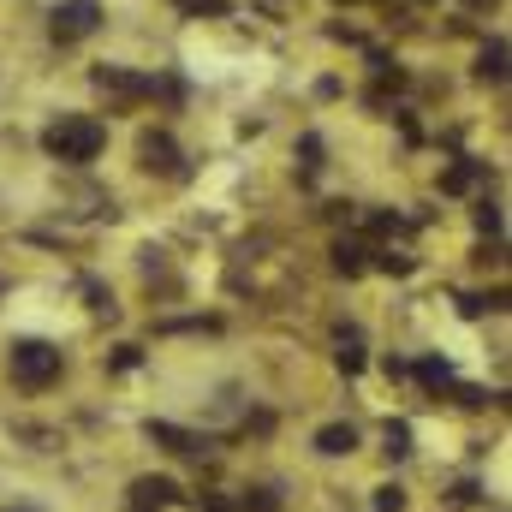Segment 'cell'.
I'll use <instances>...</instances> for the list:
<instances>
[{"label":"cell","mask_w":512,"mask_h":512,"mask_svg":"<svg viewBox=\"0 0 512 512\" xmlns=\"http://www.w3.org/2000/svg\"><path fill=\"white\" fill-rule=\"evenodd\" d=\"M102 143H108V126L90 120V114H60L54 126L42 131V149L54 161H66V167H90L102 155Z\"/></svg>","instance_id":"1"},{"label":"cell","mask_w":512,"mask_h":512,"mask_svg":"<svg viewBox=\"0 0 512 512\" xmlns=\"http://www.w3.org/2000/svg\"><path fill=\"white\" fill-rule=\"evenodd\" d=\"M12 382L24 387V393H42V387L60 382V352L48 346V340H12Z\"/></svg>","instance_id":"2"},{"label":"cell","mask_w":512,"mask_h":512,"mask_svg":"<svg viewBox=\"0 0 512 512\" xmlns=\"http://www.w3.org/2000/svg\"><path fill=\"white\" fill-rule=\"evenodd\" d=\"M90 84H96V96H108V108H137V102L155 96V78L131 72V66H96Z\"/></svg>","instance_id":"3"},{"label":"cell","mask_w":512,"mask_h":512,"mask_svg":"<svg viewBox=\"0 0 512 512\" xmlns=\"http://www.w3.org/2000/svg\"><path fill=\"white\" fill-rule=\"evenodd\" d=\"M96 24H102V6H96V0H60V6L48 12V36H54L60 48L96 36Z\"/></svg>","instance_id":"4"},{"label":"cell","mask_w":512,"mask_h":512,"mask_svg":"<svg viewBox=\"0 0 512 512\" xmlns=\"http://www.w3.org/2000/svg\"><path fill=\"white\" fill-rule=\"evenodd\" d=\"M137 161H143V173H161V179H185L191 173L185 149L173 143V131H143L137 137Z\"/></svg>","instance_id":"5"},{"label":"cell","mask_w":512,"mask_h":512,"mask_svg":"<svg viewBox=\"0 0 512 512\" xmlns=\"http://www.w3.org/2000/svg\"><path fill=\"white\" fill-rule=\"evenodd\" d=\"M143 435H149L155 447H167V453H179V459H203V453L215 447L209 435H197V429H179V423H155V417L143 423Z\"/></svg>","instance_id":"6"},{"label":"cell","mask_w":512,"mask_h":512,"mask_svg":"<svg viewBox=\"0 0 512 512\" xmlns=\"http://www.w3.org/2000/svg\"><path fill=\"white\" fill-rule=\"evenodd\" d=\"M179 501V483L173 477H137L126 489V512H167Z\"/></svg>","instance_id":"7"},{"label":"cell","mask_w":512,"mask_h":512,"mask_svg":"<svg viewBox=\"0 0 512 512\" xmlns=\"http://www.w3.org/2000/svg\"><path fill=\"white\" fill-rule=\"evenodd\" d=\"M477 78H483V84H507V42H501V36L483 42V54H477Z\"/></svg>","instance_id":"8"},{"label":"cell","mask_w":512,"mask_h":512,"mask_svg":"<svg viewBox=\"0 0 512 512\" xmlns=\"http://www.w3.org/2000/svg\"><path fill=\"white\" fill-rule=\"evenodd\" d=\"M477 179H483V161H471V155H459V161H453V167L441 173V191H447V197H465V191H471Z\"/></svg>","instance_id":"9"},{"label":"cell","mask_w":512,"mask_h":512,"mask_svg":"<svg viewBox=\"0 0 512 512\" xmlns=\"http://www.w3.org/2000/svg\"><path fill=\"white\" fill-rule=\"evenodd\" d=\"M334 364H340L346 376L364 370V334H358V328H340V334H334Z\"/></svg>","instance_id":"10"},{"label":"cell","mask_w":512,"mask_h":512,"mask_svg":"<svg viewBox=\"0 0 512 512\" xmlns=\"http://www.w3.org/2000/svg\"><path fill=\"white\" fill-rule=\"evenodd\" d=\"M352 447H358V429H352V423H328V429H316V453L340 459V453H352Z\"/></svg>","instance_id":"11"},{"label":"cell","mask_w":512,"mask_h":512,"mask_svg":"<svg viewBox=\"0 0 512 512\" xmlns=\"http://www.w3.org/2000/svg\"><path fill=\"white\" fill-rule=\"evenodd\" d=\"M334 268H340V274H364V268H370L364 239H340V245H334Z\"/></svg>","instance_id":"12"},{"label":"cell","mask_w":512,"mask_h":512,"mask_svg":"<svg viewBox=\"0 0 512 512\" xmlns=\"http://www.w3.org/2000/svg\"><path fill=\"white\" fill-rule=\"evenodd\" d=\"M298 155H304V161H298V179H304V185H316V173H322V137L310 131V137L298 143Z\"/></svg>","instance_id":"13"},{"label":"cell","mask_w":512,"mask_h":512,"mask_svg":"<svg viewBox=\"0 0 512 512\" xmlns=\"http://www.w3.org/2000/svg\"><path fill=\"white\" fill-rule=\"evenodd\" d=\"M382 441H387V447H382L387 459H405V453H411V423H387Z\"/></svg>","instance_id":"14"},{"label":"cell","mask_w":512,"mask_h":512,"mask_svg":"<svg viewBox=\"0 0 512 512\" xmlns=\"http://www.w3.org/2000/svg\"><path fill=\"white\" fill-rule=\"evenodd\" d=\"M239 507L245 512H280V489H245Z\"/></svg>","instance_id":"15"},{"label":"cell","mask_w":512,"mask_h":512,"mask_svg":"<svg viewBox=\"0 0 512 512\" xmlns=\"http://www.w3.org/2000/svg\"><path fill=\"white\" fill-rule=\"evenodd\" d=\"M185 18H227V0H179Z\"/></svg>","instance_id":"16"},{"label":"cell","mask_w":512,"mask_h":512,"mask_svg":"<svg viewBox=\"0 0 512 512\" xmlns=\"http://www.w3.org/2000/svg\"><path fill=\"white\" fill-rule=\"evenodd\" d=\"M376 512H405V489L399 483H382L376 489Z\"/></svg>","instance_id":"17"},{"label":"cell","mask_w":512,"mask_h":512,"mask_svg":"<svg viewBox=\"0 0 512 512\" xmlns=\"http://www.w3.org/2000/svg\"><path fill=\"white\" fill-rule=\"evenodd\" d=\"M477 227H483L489 239H501V209H495V203H483V209H477Z\"/></svg>","instance_id":"18"},{"label":"cell","mask_w":512,"mask_h":512,"mask_svg":"<svg viewBox=\"0 0 512 512\" xmlns=\"http://www.w3.org/2000/svg\"><path fill=\"white\" fill-rule=\"evenodd\" d=\"M203 512H227V507H221V501H215V495H203Z\"/></svg>","instance_id":"19"},{"label":"cell","mask_w":512,"mask_h":512,"mask_svg":"<svg viewBox=\"0 0 512 512\" xmlns=\"http://www.w3.org/2000/svg\"><path fill=\"white\" fill-rule=\"evenodd\" d=\"M471 6H495V0H471Z\"/></svg>","instance_id":"20"},{"label":"cell","mask_w":512,"mask_h":512,"mask_svg":"<svg viewBox=\"0 0 512 512\" xmlns=\"http://www.w3.org/2000/svg\"><path fill=\"white\" fill-rule=\"evenodd\" d=\"M340 6H358V0H340Z\"/></svg>","instance_id":"21"},{"label":"cell","mask_w":512,"mask_h":512,"mask_svg":"<svg viewBox=\"0 0 512 512\" xmlns=\"http://www.w3.org/2000/svg\"><path fill=\"white\" fill-rule=\"evenodd\" d=\"M12 512H18V507H12Z\"/></svg>","instance_id":"22"}]
</instances>
